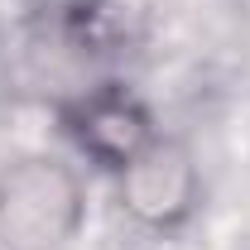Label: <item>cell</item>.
<instances>
[{"label":"cell","instance_id":"obj_3","mask_svg":"<svg viewBox=\"0 0 250 250\" xmlns=\"http://www.w3.org/2000/svg\"><path fill=\"white\" fill-rule=\"evenodd\" d=\"M67 130H72L77 149L92 159V164L111 168V173L159 135L149 106H145L140 96L121 92V87H106V92L77 101V106L67 111Z\"/></svg>","mask_w":250,"mask_h":250},{"label":"cell","instance_id":"obj_2","mask_svg":"<svg viewBox=\"0 0 250 250\" xmlns=\"http://www.w3.org/2000/svg\"><path fill=\"white\" fill-rule=\"evenodd\" d=\"M116 197H121V212L140 231H154V236L183 231L202 207L197 154L188 149V140L159 130L140 154H130L116 168Z\"/></svg>","mask_w":250,"mask_h":250},{"label":"cell","instance_id":"obj_1","mask_svg":"<svg viewBox=\"0 0 250 250\" xmlns=\"http://www.w3.org/2000/svg\"><path fill=\"white\" fill-rule=\"evenodd\" d=\"M87 221L82 173L29 154L0 168V250H67Z\"/></svg>","mask_w":250,"mask_h":250}]
</instances>
